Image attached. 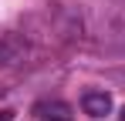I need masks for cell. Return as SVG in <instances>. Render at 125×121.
Wrapping results in <instances>:
<instances>
[{"label": "cell", "instance_id": "6da1fadb", "mask_svg": "<svg viewBox=\"0 0 125 121\" xmlns=\"http://www.w3.org/2000/svg\"><path fill=\"white\" fill-rule=\"evenodd\" d=\"M27 57V34H3L0 37V67H10V64H21Z\"/></svg>", "mask_w": 125, "mask_h": 121}, {"label": "cell", "instance_id": "7a4b0ae2", "mask_svg": "<svg viewBox=\"0 0 125 121\" xmlns=\"http://www.w3.org/2000/svg\"><path fill=\"white\" fill-rule=\"evenodd\" d=\"M81 108H84V114H91V118H105V114L112 111V94H105V91H88L81 98Z\"/></svg>", "mask_w": 125, "mask_h": 121}, {"label": "cell", "instance_id": "3957f363", "mask_svg": "<svg viewBox=\"0 0 125 121\" xmlns=\"http://www.w3.org/2000/svg\"><path fill=\"white\" fill-rule=\"evenodd\" d=\"M41 121H71V108H68V104H61V101H54L51 108H44Z\"/></svg>", "mask_w": 125, "mask_h": 121}, {"label": "cell", "instance_id": "277c9868", "mask_svg": "<svg viewBox=\"0 0 125 121\" xmlns=\"http://www.w3.org/2000/svg\"><path fill=\"white\" fill-rule=\"evenodd\" d=\"M0 121H14V111H7V108H3V111H0Z\"/></svg>", "mask_w": 125, "mask_h": 121}, {"label": "cell", "instance_id": "5b68a950", "mask_svg": "<svg viewBox=\"0 0 125 121\" xmlns=\"http://www.w3.org/2000/svg\"><path fill=\"white\" fill-rule=\"evenodd\" d=\"M122 121H125V111H122Z\"/></svg>", "mask_w": 125, "mask_h": 121}]
</instances>
